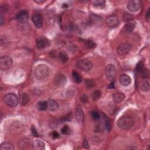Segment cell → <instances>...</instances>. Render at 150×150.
I'll list each match as a JSON object with an SVG mask.
<instances>
[{"instance_id": "obj_1", "label": "cell", "mask_w": 150, "mask_h": 150, "mask_svg": "<svg viewBox=\"0 0 150 150\" xmlns=\"http://www.w3.org/2000/svg\"><path fill=\"white\" fill-rule=\"evenodd\" d=\"M49 73L48 66L45 64H40L34 69V76L36 79L42 80L47 78Z\"/></svg>"}, {"instance_id": "obj_2", "label": "cell", "mask_w": 150, "mask_h": 150, "mask_svg": "<svg viewBox=\"0 0 150 150\" xmlns=\"http://www.w3.org/2000/svg\"><path fill=\"white\" fill-rule=\"evenodd\" d=\"M117 123L119 128L123 130H128L134 126V120L131 117L123 116L118 120Z\"/></svg>"}, {"instance_id": "obj_3", "label": "cell", "mask_w": 150, "mask_h": 150, "mask_svg": "<svg viewBox=\"0 0 150 150\" xmlns=\"http://www.w3.org/2000/svg\"><path fill=\"white\" fill-rule=\"evenodd\" d=\"M4 101L10 107H16L18 104V98L14 93H8L4 97Z\"/></svg>"}, {"instance_id": "obj_4", "label": "cell", "mask_w": 150, "mask_h": 150, "mask_svg": "<svg viewBox=\"0 0 150 150\" xmlns=\"http://www.w3.org/2000/svg\"><path fill=\"white\" fill-rule=\"evenodd\" d=\"M12 64V60L8 56H3L0 58V69L5 70L10 69Z\"/></svg>"}, {"instance_id": "obj_5", "label": "cell", "mask_w": 150, "mask_h": 150, "mask_svg": "<svg viewBox=\"0 0 150 150\" xmlns=\"http://www.w3.org/2000/svg\"><path fill=\"white\" fill-rule=\"evenodd\" d=\"M105 74L107 79L109 80H113L116 75V68L114 64H109L106 66Z\"/></svg>"}, {"instance_id": "obj_6", "label": "cell", "mask_w": 150, "mask_h": 150, "mask_svg": "<svg viewBox=\"0 0 150 150\" xmlns=\"http://www.w3.org/2000/svg\"><path fill=\"white\" fill-rule=\"evenodd\" d=\"M77 67L79 69L83 71H89L93 67V64L88 59H82L78 61L77 63Z\"/></svg>"}, {"instance_id": "obj_7", "label": "cell", "mask_w": 150, "mask_h": 150, "mask_svg": "<svg viewBox=\"0 0 150 150\" xmlns=\"http://www.w3.org/2000/svg\"><path fill=\"white\" fill-rule=\"evenodd\" d=\"M131 45L128 43H123L120 45L117 49V52L120 55H125L127 54L131 49Z\"/></svg>"}, {"instance_id": "obj_8", "label": "cell", "mask_w": 150, "mask_h": 150, "mask_svg": "<svg viewBox=\"0 0 150 150\" xmlns=\"http://www.w3.org/2000/svg\"><path fill=\"white\" fill-rule=\"evenodd\" d=\"M106 24L110 28L116 27L119 24V18L116 15H110L106 18Z\"/></svg>"}, {"instance_id": "obj_9", "label": "cell", "mask_w": 150, "mask_h": 150, "mask_svg": "<svg viewBox=\"0 0 150 150\" xmlns=\"http://www.w3.org/2000/svg\"><path fill=\"white\" fill-rule=\"evenodd\" d=\"M66 77L63 74H58L54 79V83L57 87L64 86L66 83Z\"/></svg>"}, {"instance_id": "obj_10", "label": "cell", "mask_w": 150, "mask_h": 150, "mask_svg": "<svg viewBox=\"0 0 150 150\" xmlns=\"http://www.w3.org/2000/svg\"><path fill=\"white\" fill-rule=\"evenodd\" d=\"M34 24L37 28H41L43 26V18L40 14H35L32 17Z\"/></svg>"}, {"instance_id": "obj_11", "label": "cell", "mask_w": 150, "mask_h": 150, "mask_svg": "<svg viewBox=\"0 0 150 150\" xmlns=\"http://www.w3.org/2000/svg\"><path fill=\"white\" fill-rule=\"evenodd\" d=\"M141 5V3L140 1L137 0H134V1H131L128 3L127 5L128 10L131 11V12H136L140 10Z\"/></svg>"}, {"instance_id": "obj_12", "label": "cell", "mask_w": 150, "mask_h": 150, "mask_svg": "<svg viewBox=\"0 0 150 150\" xmlns=\"http://www.w3.org/2000/svg\"><path fill=\"white\" fill-rule=\"evenodd\" d=\"M29 18L28 12L26 10L20 11L17 15V19L19 22L21 24H25L28 21Z\"/></svg>"}, {"instance_id": "obj_13", "label": "cell", "mask_w": 150, "mask_h": 150, "mask_svg": "<svg viewBox=\"0 0 150 150\" xmlns=\"http://www.w3.org/2000/svg\"><path fill=\"white\" fill-rule=\"evenodd\" d=\"M119 80L120 83L124 86H128L131 83V77L126 74H123L119 78Z\"/></svg>"}, {"instance_id": "obj_14", "label": "cell", "mask_w": 150, "mask_h": 150, "mask_svg": "<svg viewBox=\"0 0 150 150\" xmlns=\"http://www.w3.org/2000/svg\"><path fill=\"white\" fill-rule=\"evenodd\" d=\"M135 22L133 21H128L127 24L125 25V26L123 28V32L124 33L129 34L130 32H133V31L135 28Z\"/></svg>"}, {"instance_id": "obj_15", "label": "cell", "mask_w": 150, "mask_h": 150, "mask_svg": "<svg viewBox=\"0 0 150 150\" xmlns=\"http://www.w3.org/2000/svg\"><path fill=\"white\" fill-rule=\"evenodd\" d=\"M48 109L51 111V112H55L59 108V105L56 101L54 100H49L48 101Z\"/></svg>"}, {"instance_id": "obj_16", "label": "cell", "mask_w": 150, "mask_h": 150, "mask_svg": "<svg viewBox=\"0 0 150 150\" xmlns=\"http://www.w3.org/2000/svg\"><path fill=\"white\" fill-rule=\"evenodd\" d=\"M76 119L79 123L82 124L84 121V114L83 110L80 106L77 107L76 109Z\"/></svg>"}, {"instance_id": "obj_17", "label": "cell", "mask_w": 150, "mask_h": 150, "mask_svg": "<svg viewBox=\"0 0 150 150\" xmlns=\"http://www.w3.org/2000/svg\"><path fill=\"white\" fill-rule=\"evenodd\" d=\"M33 147L35 149L43 150L45 148V144L42 141L36 140L33 143Z\"/></svg>"}, {"instance_id": "obj_18", "label": "cell", "mask_w": 150, "mask_h": 150, "mask_svg": "<svg viewBox=\"0 0 150 150\" xmlns=\"http://www.w3.org/2000/svg\"><path fill=\"white\" fill-rule=\"evenodd\" d=\"M113 100L115 103H120L125 99V96L121 92H116L113 94Z\"/></svg>"}, {"instance_id": "obj_19", "label": "cell", "mask_w": 150, "mask_h": 150, "mask_svg": "<svg viewBox=\"0 0 150 150\" xmlns=\"http://www.w3.org/2000/svg\"><path fill=\"white\" fill-rule=\"evenodd\" d=\"M47 41L43 38H38L36 41V47L39 49H43L47 45Z\"/></svg>"}, {"instance_id": "obj_20", "label": "cell", "mask_w": 150, "mask_h": 150, "mask_svg": "<svg viewBox=\"0 0 150 150\" xmlns=\"http://www.w3.org/2000/svg\"><path fill=\"white\" fill-rule=\"evenodd\" d=\"M14 146L10 142H4L0 145V149L1 150H13L14 149Z\"/></svg>"}, {"instance_id": "obj_21", "label": "cell", "mask_w": 150, "mask_h": 150, "mask_svg": "<svg viewBox=\"0 0 150 150\" xmlns=\"http://www.w3.org/2000/svg\"><path fill=\"white\" fill-rule=\"evenodd\" d=\"M92 4L95 7L103 8L105 6L106 1L103 0H94L92 1Z\"/></svg>"}, {"instance_id": "obj_22", "label": "cell", "mask_w": 150, "mask_h": 150, "mask_svg": "<svg viewBox=\"0 0 150 150\" xmlns=\"http://www.w3.org/2000/svg\"><path fill=\"white\" fill-rule=\"evenodd\" d=\"M38 109L40 111H45L48 108L47 101H40L37 105Z\"/></svg>"}, {"instance_id": "obj_23", "label": "cell", "mask_w": 150, "mask_h": 150, "mask_svg": "<svg viewBox=\"0 0 150 150\" xmlns=\"http://www.w3.org/2000/svg\"><path fill=\"white\" fill-rule=\"evenodd\" d=\"M29 145V140L27 138H24L22 140H21L19 144H18V147H19L21 149L26 148Z\"/></svg>"}, {"instance_id": "obj_24", "label": "cell", "mask_w": 150, "mask_h": 150, "mask_svg": "<svg viewBox=\"0 0 150 150\" xmlns=\"http://www.w3.org/2000/svg\"><path fill=\"white\" fill-rule=\"evenodd\" d=\"M30 100V97L28 96V94L26 93H24L22 94V98H21V103L22 106L26 105L27 103H29Z\"/></svg>"}, {"instance_id": "obj_25", "label": "cell", "mask_w": 150, "mask_h": 150, "mask_svg": "<svg viewBox=\"0 0 150 150\" xmlns=\"http://www.w3.org/2000/svg\"><path fill=\"white\" fill-rule=\"evenodd\" d=\"M72 75H73V79H74V80H75V81L76 82L78 83H81L82 82V76L77 72V71H73V73H72Z\"/></svg>"}, {"instance_id": "obj_26", "label": "cell", "mask_w": 150, "mask_h": 150, "mask_svg": "<svg viewBox=\"0 0 150 150\" xmlns=\"http://www.w3.org/2000/svg\"><path fill=\"white\" fill-rule=\"evenodd\" d=\"M84 45L87 49H93V48L96 47V44L95 42L90 40L86 41L84 43Z\"/></svg>"}, {"instance_id": "obj_27", "label": "cell", "mask_w": 150, "mask_h": 150, "mask_svg": "<svg viewBox=\"0 0 150 150\" xmlns=\"http://www.w3.org/2000/svg\"><path fill=\"white\" fill-rule=\"evenodd\" d=\"M59 59L61 60V62H63V63H65L67 61H68L69 57L68 55H67L65 52H62L59 54Z\"/></svg>"}, {"instance_id": "obj_28", "label": "cell", "mask_w": 150, "mask_h": 150, "mask_svg": "<svg viewBox=\"0 0 150 150\" xmlns=\"http://www.w3.org/2000/svg\"><path fill=\"white\" fill-rule=\"evenodd\" d=\"M141 90L144 92H148L149 90V82L147 80L142 82L141 84Z\"/></svg>"}, {"instance_id": "obj_29", "label": "cell", "mask_w": 150, "mask_h": 150, "mask_svg": "<svg viewBox=\"0 0 150 150\" xmlns=\"http://www.w3.org/2000/svg\"><path fill=\"white\" fill-rule=\"evenodd\" d=\"M101 97V92L100 90H95L92 94V99L94 101L98 100Z\"/></svg>"}, {"instance_id": "obj_30", "label": "cell", "mask_w": 150, "mask_h": 150, "mask_svg": "<svg viewBox=\"0 0 150 150\" xmlns=\"http://www.w3.org/2000/svg\"><path fill=\"white\" fill-rule=\"evenodd\" d=\"M91 117L94 120H98L100 118V114L98 112L93 111L91 113Z\"/></svg>"}, {"instance_id": "obj_31", "label": "cell", "mask_w": 150, "mask_h": 150, "mask_svg": "<svg viewBox=\"0 0 150 150\" xmlns=\"http://www.w3.org/2000/svg\"><path fill=\"white\" fill-rule=\"evenodd\" d=\"M144 68V63L142 61H140L137 64L135 67V70L138 71V72H140V71H141Z\"/></svg>"}, {"instance_id": "obj_32", "label": "cell", "mask_w": 150, "mask_h": 150, "mask_svg": "<svg viewBox=\"0 0 150 150\" xmlns=\"http://www.w3.org/2000/svg\"><path fill=\"white\" fill-rule=\"evenodd\" d=\"M61 132L62 134L65 135H68L70 133V129L68 126H64L63 128L61 129Z\"/></svg>"}, {"instance_id": "obj_33", "label": "cell", "mask_w": 150, "mask_h": 150, "mask_svg": "<svg viewBox=\"0 0 150 150\" xmlns=\"http://www.w3.org/2000/svg\"><path fill=\"white\" fill-rule=\"evenodd\" d=\"M105 127L106 130L108 131H110L111 128H112V124H111V121L108 119L105 118Z\"/></svg>"}, {"instance_id": "obj_34", "label": "cell", "mask_w": 150, "mask_h": 150, "mask_svg": "<svg viewBox=\"0 0 150 150\" xmlns=\"http://www.w3.org/2000/svg\"><path fill=\"white\" fill-rule=\"evenodd\" d=\"M141 71H142V76L143 78H148L149 77V70H148V69H143Z\"/></svg>"}, {"instance_id": "obj_35", "label": "cell", "mask_w": 150, "mask_h": 150, "mask_svg": "<svg viewBox=\"0 0 150 150\" xmlns=\"http://www.w3.org/2000/svg\"><path fill=\"white\" fill-rule=\"evenodd\" d=\"M85 83H86V85L88 87H91L94 86V82L90 79H86V81H85Z\"/></svg>"}, {"instance_id": "obj_36", "label": "cell", "mask_w": 150, "mask_h": 150, "mask_svg": "<svg viewBox=\"0 0 150 150\" xmlns=\"http://www.w3.org/2000/svg\"><path fill=\"white\" fill-rule=\"evenodd\" d=\"M131 18H132V16H131L130 14H124L123 16V18H124V21H130L131 19Z\"/></svg>"}, {"instance_id": "obj_37", "label": "cell", "mask_w": 150, "mask_h": 150, "mask_svg": "<svg viewBox=\"0 0 150 150\" xmlns=\"http://www.w3.org/2000/svg\"><path fill=\"white\" fill-rule=\"evenodd\" d=\"M31 132H32V135H33L34 137H38L39 135H38V132H37L36 130V129L34 127V126H32V128H31Z\"/></svg>"}, {"instance_id": "obj_38", "label": "cell", "mask_w": 150, "mask_h": 150, "mask_svg": "<svg viewBox=\"0 0 150 150\" xmlns=\"http://www.w3.org/2000/svg\"><path fill=\"white\" fill-rule=\"evenodd\" d=\"M81 100L83 103H86L88 101V97L86 94H83L81 97Z\"/></svg>"}, {"instance_id": "obj_39", "label": "cell", "mask_w": 150, "mask_h": 150, "mask_svg": "<svg viewBox=\"0 0 150 150\" xmlns=\"http://www.w3.org/2000/svg\"><path fill=\"white\" fill-rule=\"evenodd\" d=\"M150 8H148V10L147 11L146 13H145V20L147 21H148L149 19V17H150Z\"/></svg>"}, {"instance_id": "obj_40", "label": "cell", "mask_w": 150, "mask_h": 150, "mask_svg": "<svg viewBox=\"0 0 150 150\" xmlns=\"http://www.w3.org/2000/svg\"><path fill=\"white\" fill-rule=\"evenodd\" d=\"M52 137L54 138H58L59 137V134L57 132V131H54L52 133Z\"/></svg>"}, {"instance_id": "obj_41", "label": "cell", "mask_w": 150, "mask_h": 150, "mask_svg": "<svg viewBox=\"0 0 150 150\" xmlns=\"http://www.w3.org/2000/svg\"><path fill=\"white\" fill-rule=\"evenodd\" d=\"M83 147L84 148H89V144H88V142H87V140L85 139L84 140V141H83Z\"/></svg>"}, {"instance_id": "obj_42", "label": "cell", "mask_w": 150, "mask_h": 150, "mask_svg": "<svg viewBox=\"0 0 150 150\" xmlns=\"http://www.w3.org/2000/svg\"><path fill=\"white\" fill-rule=\"evenodd\" d=\"M4 22H5L4 18L3 17V15H1V16H0V24H1V26H2L4 24Z\"/></svg>"}, {"instance_id": "obj_43", "label": "cell", "mask_w": 150, "mask_h": 150, "mask_svg": "<svg viewBox=\"0 0 150 150\" xmlns=\"http://www.w3.org/2000/svg\"><path fill=\"white\" fill-rule=\"evenodd\" d=\"M108 89H112L114 88V82H112L111 83L109 84V86H108Z\"/></svg>"}, {"instance_id": "obj_44", "label": "cell", "mask_w": 150, "mask_h": 150, "mask_svg": "<svg viewBox=\"0 0 150 150\" xmlns=\"http://www.w3.org/2000/svg\"><path fill=\"white\" fill-rule=\"evenodd\" d=\"M34 2L36 4H42L45 2V0H34Z\"/></svg>"}, {"instance_id": "obj_45", "label": "cell", "mask_w": 150, "mask_h": 150, "mask_svg": "<svg viewBox=\"0 0 150 150\" xmlns=\"http://www.w3.org/2000/svg\"><path fill=\"white\" fill-rule=\"evenodd\" d=\"M63 8H68V5L67 4H63Z\"/></svg>"}]
</instances>
